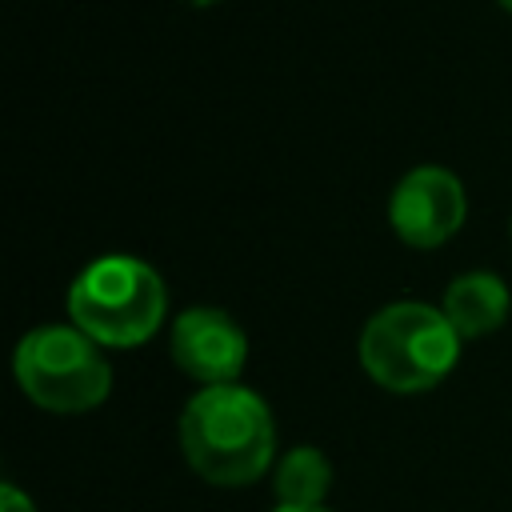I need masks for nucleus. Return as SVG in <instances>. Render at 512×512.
<instances>
[{
	"label": "nucleus",
	"instance_id": "obj_1",
	"mask_svg": "<svg viewBox=\"0 0 512 512\" xmlns=\"http://www.w3.org/2000/svg\"><path fill=\"white\" fill-rule=\"evenodd\" d=\"M180 452L200 480L240 488L276 460V420L264 396L244 384L200 388L180 412Z\"/></svg>",
	"mask_w": 512,
	"mask_h": 512
},
{
	"label": "nucleus",
	"instance_id": "obj_2",
	"mask_svg": "<svg viewBox=\"0 0 512 512\" xmlns=\"http://www.w3.org/2000/svg\"><path fill=\"white\" fill-rule=\"evenodd\" d=\"M168 312L164 280L140 256L108 252L68 288V320L100 348H136L156 336Z\"/></svg>",
	"mask_w": 512,
	"mask_h": 512
},
{
	"label": "nucleus",
	"instance_id": "obj_3",
	"mask_svg": "<svg viewBox=\"0 0 512 512\" xmlns=\"http://www.w3.org/2000/svg\"><path fill=\"white\" fill-rule=\"evenodd\" d=\"M460 360V332L448 316L420 300H396L368 316L360 332V364L388 392H428Z\"/></svg>",
	"mask_w": 512,
	"mask_h": 512
},
{
	"label": "nucleus",
	"instance_id": "obj_4",
	"mask_svg": "<svg viewBox=\"0 0 512 512\" xmlns=\"http://www.w3.org/2000/svg\"><path fill=\"white\" fill-rule=\"evenodd\" d=\"M12 372L36 408L60 416L92 412L112 392V364L76 324H44L24 332L12 352Z\"/></svg>",
	"mask_w": 512,
	"mask_h": 512
},
{
	"label": "nucleus",
	"instance_id": "obj_5",
	"mask_svg": "<svg viewBox=\"0 0 512 512\" xmlns=\"http://www.w3.org/2000/svg\"><path fill=\"white\" fill-rule=\"evenodd\" d=\"M464 212V184L440 164H420L404 172L388 196V224L412 248H436L456 236Z\"/></svg>",
	"mask_w": 512,
	"mask_h": 512
},
{
	"label": "nucleus",
	"instance_id": "obj_6",
	"mask_svg": "<svg viewBox=\"0 0 512 512\" xmlns=\"http://www.w3.org/2000/svg\"><path fill=\"white\" fill-rule=\"evenodd\" d=\"M172 360L184 376L200 380L204 388L216 384H236V376L248 364V336L244 328L224 312V308H184L172 320L168 336Z\"/></svg>",
	"mask_w": 512,
	"mask_h": 512
},
{
	"label": "nucleus",
	"instance_id": "obj_7",
	"mask_svg": "<svg viewBox=\"0 0 512 512\" xmlns=\"http://www.w3.org/2000/svg\"><path fill=\"white\" fill-rule=\"evenodd\" d=\"M508 308H512V296L496 272H464L444 288V300H440V312L460 332V340H480L496 332L508 320Z\"/></svg>",
	"mask_w": 512,
	"mask_h": 512
},
{
	"label": "nucleus",
	"instance_id": "obj_8",
	"mask_svg": "<svg viewBox=\"0 0 512 512\" xmlns=\"http://www.w3.org/2000/svg\"><path fill=\"white\" fill-rule=\"evenodd\" d=\"M272 488H276V504H288V508H324V496L332 488V464L312 444L288 448L276 460Z\"/></svg>",
	"mask_w": 512,
	"mask_h": 512
},
{
	"label": "nucleus",
	"instance_id": "obj_9",
	"mask_svg": "<svg viewBox=\"0 0 512 512\" xmlns=\"http://www.w3.org/2000/svg\"><path fill=\"white\" fill-rule=\"evenodd\" d=\"M0 512H36V504L16 484H0Z\"/></svg>",
	"mask_w": 512,
	"mask_h": 512
},
{
	"label": "nucleus",
	"instance_id": "obj_10",
	"mask_svg": "<svg viewBox=\"0 0 512 512\" xmlns=\"http://www.w3.org/2000/svg\"><path fill=\"white\" fill-rule=\"evenodd\" d=\"M272 512H332V508H288V504H276Z\"/></svg>",
	"mask_w": 512,
	"mask_h": 512
},
{
	"label": "nucleus",
	"instance_id": "obj_11",
	"mask_svg": "<svg viewBox=\"0 0 512 512\" xmlns=\"http://www.w3.org/2000/svg\"><path fill=\"white\" fill-rule=\"evenodd\" d=\"M184 4H196V8H208V4H216V0H184Z\"/></svg>",
	"mask_w": 512,
	"mask_h": 512
},
{
	"label": "nucleus",
	"instance_id": "obj_12",
	"mask_svg": "<svg viewBox=\"0 0 512 512\" xmlns=\"http://www.w3.org/2000/svg\"><path fill=\"white\" fill-rule=\"evenodd\" d=\"M496 4H500V8H504V12H512V0H496Z\"/></svg>",
	"mask_w": 512,
	"mask_h": 512
}]
</instances>
